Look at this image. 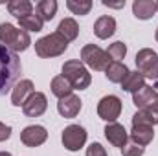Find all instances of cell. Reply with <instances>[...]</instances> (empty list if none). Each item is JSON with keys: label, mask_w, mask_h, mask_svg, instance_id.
Returning <instances> with one entry per match:
<instances>
[{"label": "cell", "mask_w": 158, "mask_h": 156, "mask_svg": "<svg viewBox=\"0 0 158 156\" xmlns=\"http://www.w3.org/2000/svg\"><path fill=\"white\" fill-rule=\"evenodd\" d=\"M22 74L20 59L15 51L0 44V96L7 94Z\"/></svg>", "instance_id": "6da1fadb"}, {"label": "cell", "mask_w": 158, "mask_h": 156, "mask_svg": "<svg viewBox=\"0 0 158 156\" xmlns=\"http://www.w3.org/2000/svg\"><path fill=\"white\" fill-rule=\"evenodd\" d=\"M0 42H2L7 50H11V51L17 53V51L28 50L30 44H31V39H30L28 31L19 30V28H15V26L9 24V22H2V24H0Z\"/></svg>", "instance_id": "7a4b0ae2"}, {"label": "cell", "mask_w": 158, "mask_h": 156, "mask_svg": "<svg viewBox=\"0 0 158 156\" xmlns=\"http://www.w3.org/2000/svg\"><path fill=\"white\" fill-rule=\"evenodd\" d=\"M132 103L151 119L153 125H158V92L151 86H142L132 94Z\"/></svg>", "instance_id": "3957f363"}, {"label": "cell", "mask_w": 158, "mask_h": 156, "mask_svg": "<svg viewBox=\"0 0 158 156\" xmlns=\"http://www.w3.org/2000/svg\"><path fill=\"white\" fill-rule=\"evenodd\" d=\"M68 50V40L64 39L59 31H53L46 37H42L35 42V53L42 59L59 57Z\"/></svg>", "instance_id": "277c9868"}, {"label": "cell", "mask_w": 158, "mask_h": 156, "mask_svg": "<svg viewBox=\"0 0 158 156\" xmlns=\"http://www.w3.org/2000/svg\"><path fill=\"white\" fill-rule=\"evenodd\" d=\"M63 77L72 84L74 90H85L92 83V77H90L88 70L77 59H70V61H66L63 64Z\"/></svg>", "instance_id": "5b68a950"}, {"label": "cell", "mask_w": 158, "mask_h": 156, "mask_svg": "<svg viewBox=\"0 0 158 156\" xmlns=\"http://www.w3.org/2000/svg\"><path fill=\"white\" fill-rule=\"evenodd\" d=\"M81 61H83L88 68H92V70H96V72L105 70V68L112 63V61L109 59L107 51L101 50V48L96 46V44H86V46L81 48Z\"/></svg>", "instance_id": "8992f818"}, {"label": "cell", "mask_w": 158, "mask_h": 156, "mask_svg": "<svg viewBox=\"0 0 158 156\" xmlns=\"http://www.w3.org/2000/svg\"><path fill=\"white\" fill-rule=\"evenodd\" d=\"M136 68L143 77L158 79V53L151 48H143L136 53Z\"/></svg>", "instance_id": "52a82bcc"}, {"label": "cell", "mask_w": 158, "mask_h": 156, "mask_svg": "<svg viewBox=\"0 0 158 156\" xmlns=\"http://www.w3.org/2000/svg\"><path fill=\"white\" fill-rule=\"evenodd\" d=\"M61 142H63V145H64L66 151L76 153L86 142V130L81 125H68L63 130V134H61Z\"/></svg>", "instance_id": "ba28073f"}, {"label": "cell", "mask_w": 158, "mask_h": 156, "mask_svg": "<svg viewBox=\"0 0 158 156\" xmlns=\"http://www.w3.org/2000/svg\"><path fill=\"white\" fill-rule=\"evenodd\" d=\"M121 114V99L118 96H105L98 103V116L109 123H114Z\"/></svg>", "instance_id": "9c48e42d"}, {"label": "cell", "mask_w": 158, "mask_h": 156, "mask_svg": "<svg viewBox=\"0 0 158 156\" xmlns=\"http://www.w3.org/2000/svg\"><path fill=\"white\" fill-rule=\"evenodd\" d=\"M46 109H48V99H46V96H44L42 92H33V94L26 99V103L22 105V112L28 117L42 116V114L46 112Z\"/></svg>", "instance_id": "30bf717a"}, {"label": "cell", "mask_w": 158, "mask_h": 156, "mask_svg": "<svg viewBox=\"0 0 158 156\" xmlns=\"http://www.w3.org/2000/svg\"><path fill=\"white\" fill-rule=\"evenodd\" d=\"M48 140V130L42 125H30L20 132V142L26 147H39Z\"/></svg>", "instance_id": "8fae6325"}, {"label": "cell", "mask_w": 158, "mask_h": 156, "mask_svg": "<svg viewBox=\"0 0 158 156\" xmlns=\"http://www.w3.org/2000/svg\"><path fill=\"white\" fill-rule=\"evenodd\" d=\"M81 107H83L81 105V99H79V96H76V94H70V96L59 99V103H57L59 114L63 117H68V119L77 116L79 112H81Z\"/></svg>", "instance_id": "7c38bea8"}, {"label": "cell", "mask_w": 158, "mask_h": 156, "mask_svg": "<svg viewBox=\"0 0 158 156\" xmlns=\"http://www.w3.org/2000/svg\"><path fill=\"white\" fill-rule=\"evenodd\" d=\"M33 92H35V90H33V83H31L30 79L19 81V83L13 86V92H11V105H15V107L24 105L26 99H28Z\"/></svg>", "instance_id": "4fadbf2b"}, {"label": "cell", "mask_w": 158, "mask_h": 156, "mask_svg": "<svg viewBox=\"0 0 158 156\" xmlns=\"http://www.w3.org/2000/svg\"><path fill=\"white\" fill-rule=\"evenodd\" d=\"M105 138L114 145V147H125L127 145V140H129V134H127V130H125V127L123 125H119V123H109L107 127H105Z\"/></svg>", "instance_id": "5bb4252c"}, {"label": "cell", "mask_w": 158, "mask_h": 156, "mask_svg": "<svg viewBox=\"0 0 158 156\" xmlns=\"http://www.w3.org/2000/svg\"><path fill=\"white\" fill-rule=\"evenodd\" d=\"M155 138V130L151 125H132V130H131V140L132 143L140 145V147H145L153 142Z\"/></svg>", "instance_id": "9a60e30c"}, {"label": "cell", "mask_w": 158, "mask_h": 156, "mask_svg": "<svg viewBox=\"0 0 158 156\" xmlns=\"http://www.w3.org/2000/svg\"><path fill=\"white\" fill-rule=\"evenodd\" d=\"M116 31V20L110 17V15H103L96 20L94 24V33L98 39H109L112 37Z\"/></svg>", "instance_id": "2e32d148"}, {"label": "cell", "mask_w": 158, "mask_h": 156, "mask_svg": "<svg viewBox=\"0 0 158 156\" xmlns=\"http://www.w3.org/2000/svg\"><path fill=\"white\" fill-rule=\"evenodd\" d=\"M132 13L140 20H149L156 13V2L155 0H134L132 2Z\"/></svg>", "instance_id": "e0dca14e"}, {"label": "cell", "mask_w": 158, "mask_h": 156, "mask_svg": "<svg viewBox=\"0 0 158 156\" xmlns=\"http://www.w3.org/2000/svg\"><path fill=\"white\" fill-rule=\"evenodd\" d=\"M7 11H9V15L22 18V17L33 13V4L30 0H11V2H7Z\"/></svg>", "instance_id": "ac0fdd59"}, {"label": "cell", "mask_w": 158, "mask_h": 156, "mask_svg": "<svg viewBox=\"0 0 158 156\" xmlns=\"http://www.w3.org/2000/svg\"><path fill=\"white\" fill-rule=\"evenodd\" d=\"M129 74V68L123 64V63H116L112 61L107 68H105V76L110 83H123V79L127 77Z\"/></svg>", "instance_id": "d6986e66"}, {"label": "cell", "mask_w": 158, "mask_h": 156, "mask_svg": "<svg viewBox=\"0 0 158 156\" xmlns=\"http://www.w3.org/2000/svg\"><path fill=\"white\" fill-rule=\"evenodd\" d=\"M142 86H145V77H143L138 70H136V72H129L127 77L123 79V83H121V88H123L125 92H131V94L138 92Z\"/></svg>", "instance_id": "ffe728a7"}, {"label": "cell", "mask_w": 158, "mask_h": 156, "mask_svg": "<svg viewBox=\"0 0 158 156\" xmlns=\"http://www.w3.org/2000/svg\"><path fill=\"white\" fill-rule=\"evenodd\" d=\"M35 13L39 15V18L42 22L52 20L55 17V13H57V2L55 0H40L35 6Z\"/></svg>", "instance_id": "44dd1931"}, {"label": "cell", "mask_w": 158, "mask_h": 156, "mask_svg": "<svg viewBox=\"0 0 158 156\" xmlns=\"http://www.w3.org/2000/svg\"><path fill=\"white\" fill-rule=\"evenodd\" d=\"M57 31L64 37V39L68 40H76L79 35V26L77 22L74 20V18H63L61 22H59V28H57Z\"/></svg>", "instance_id": "7402d4cb"}, {"label": "cell", "mask_w": 158, "mask_h": 156, "mask_svg": "<svg viewBox=\"0 0 158 156\" xmlns=\"http://www.w3.org/2000/svg\"><path fill=\"white\" fill-rule=\"evenodd\" d=\"M50 88H52V94H53V96H57L59 99H63V97L70 96V94H72V90H74V88H72V84L63 77V76H57V77L52 79Z\"/></svg>", "instance_id": "603a6c76"}, {"label": "cell", "mask_w": 158, "mask_h": 156, "mask_svg": "<svg viewBox=\"0 0 158 156\" xmlns=\"http://www.w3.org/2000/svg\"><path fill=\"white\" fill-rule=\"evenodd\" d=\"M19 24H20V28L24 30V31H40L42 30V20L39 18V15L37 13H31V15H26V17H22V18H19Z\"/></svg>", "instance_id": "cb8c5ba5"}, {"label": "cell", "mask_w": 158, "mask_h": 156, "mask_svg": "<svg viewBox=\"0 0 158 156\" xmlns=\"http://www.w3.org/2000/svg\"><path fill=\"white\" fill-rule=\"evenodd\" d=\"M66 7L74 15H88V11L92 9V2L90 0H68Z\"/></svg>", "instance_id": "d4e9b609"}, {"label": "cell", "mask_w": 158, "mask_h": 156, "mask_svg": "<svg viewBox=\"0 0 158 156\" xmlns=\"http://www.w3.org/2000/svg\"><path fill=\"white\" fill-rule=\"evenodd\" d=\"M107 55H109V59H110V61H116V63H119V61L127 55V46H125L121 40H116V42H112V44L109 46Z\"/></svg>", "instance_id": "484cf974"}, {"label": "cell", "mask_w": 158, "mask_h": 156, "mask_svg": "<svg viewBox=\"0 0 158 156\" xmlns=\"http://www.w3.org/2000/svg\"><path fill=\"white\" fill-rule=\"evenodd\" d=\"M143 147L136 145V143H127L125 147H121V154L123 156H142L143 154Z\"/></svg>", "instance_id": "4316f807"}, {"label": "cell", "mask_w": 158, "mask_h": 156, "mask_svg": "<svg viewBox=\"0 0 158 156\" xmlns=\"http://www.w3.org/2000/svg\"><path fill=\"white\" fill-rule=\"evenodd\" d=\"M86 156H107V151L101 143H90V147L86 149Z\"/></svg>", "instance_id": "83f0119b"}, {"label": "cell", "mask_w": 158, "mask_h": 156, "mask_svg": "<svg viewBox=\"0 0 158 156\" xmlns=\"http://www.w3.org/2000/svg\"><path fill=\"white\" fill-rule=\"evenodd\" d=\"M9 136H11V127L0 121V142H6V140H9Z\"/></svg>", "instance_id": "f1b7e54d"}, {"label": "cell", "mask_w": 158, "mask_h": 156, "mask_svg": "<svg viewBox=\"0 0 158 156\" xmlns=\"http://www.w3.org/2000/svg\"><path fill=\"white\" fill-rule=\"evenodd\" d=\"M103 6H109V7H123V6H125V0H123V2H118V4H112V2H109V0H103Z\"/></svg>", "instance_id": "f546056e"}, {"label": "cell", "mask_w": 158, "mask_h": 156, "mask_svg": "<svg viewBox=\"0 0 158 156\" xmlns=\"http://www.w3.org/2000/svg\"><path fill=\"white\" fill-rule=\"evenodd\" d=\"M0 156H11L9 153H6V151H0Z\"/></svg>", "instance_id": "4dcf8cb0"}, {"label": "cell", "mask_w": 158, "mask_h": 156, "mask_svg": "<svg viewBox=\"0 0 158 156\" xmlns=\"http://www.w3.org/2000/svg\"><path fill=\"white\" fill-rule=\"evenodd\" d=\"M155 37H156V42H158V30H156V35H155Z\"/></svg>", "instance_id": "1f68e13d"}, {"label": "cell", "mask_w": 158, "mask_h": 156, "mask_svg": "<svg viewBox=\"0 0 158 156\" xmlns=\"http://www.w3.org/2000/svg\"><path fill=\"white\" fill-rule=\"evenodd\" d=\"M156 11H158V2H156Z\"/></svg>", "instance_id": "d6a6232c"}]
</instances>
